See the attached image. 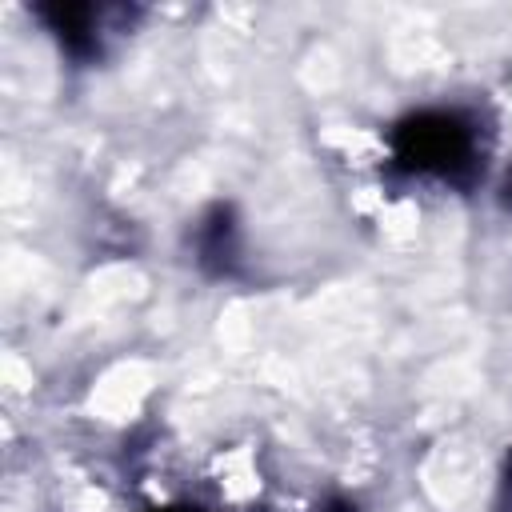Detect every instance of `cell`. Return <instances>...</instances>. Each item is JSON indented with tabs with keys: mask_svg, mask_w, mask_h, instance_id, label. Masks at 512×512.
Here are the masks:
<instances>
[{
	"mask_svg": "<svg viewBox=\"0 0 512 512\" xmlns=\"http://www.w3.org/2000/svg\"><path fill=\"white\" fill-rule=\"evenodd\" d=\"M156 512H204V508H196V504H168V508H156Z\"/></svg>",
	"mask_w": 512,
	"mask_h": 512,
	"instance_id": "2",
	"label": "cell"
},
{
	"mask_svg": "<svg viewBox=\"0 0 512 512\" xmlns=\"http://www.w3.org/2000/svg\"><path fill=\"white\" fill-rule=\"evenodd\" d=\"M508 488H512V476H508Z\"/></svg>",
	"mask_w": 512,
	"mask_h": 512,
	"instance_id": "4",
	"label": "cell"
},
{
	"mask_svg": "<svg viewBox=\"0 0 512 512\" xmlns=\"http://www.w3.org/2000/svg\"><path fill=\"white\" fill-rule=\"evenodd\" d=\"M324 512H356V508H352V504H344V500H336V504H328Z\"/></svg>",
	"mask_w": 512,
	"mask_h": 512,
	"instance_id": "3",
	"label": "cell"
},
{
	"mask_svg": "<svg viewBox=\"0 0 512 512\" xmlns=\"http://www.w3.org/2000/svg\"><path fill=\"white\" fill-rule=\"evenodd\" d=\"M392 160L404 172L460 180L476 164V132L456 112H416L396 124Z\"/></svg>",
	"mask_w": 512,
	"mask_h": 512,
	"instance_id": "1",
	"label": "cell"
}]
</instances>
